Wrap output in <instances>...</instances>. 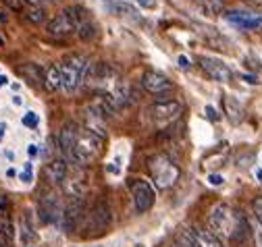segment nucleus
<instances>
[{
	"instance_id": "36",
	"label": "nucleus",
	"mask_w": 262,
	"mask_h": 247,
	"mask_svg": "<svg viewBox=\"0 0 262 247\" xmlns=\"http://www.w3.org/2000/svg\"><path fill=\"white\" fill-rule=\"evenodd\" d=\"M27 154H29L31 158H34V156H38V145H34V143H31V145L27 147Z\"/></svg>"
},
{
	"instance_id": "20",
	"label": "nucleus",
	"mask_w": 262,
	"mask_h": 247,
	"mask_svg": "<svg viewBox=\"0 0 262 247\" xmlns=\"http://www.w3.org/2000/svg\"><path fill=\"white\" fill-rule=\"evenodd\" d=\"M19 229H21V243H23V245H29V243L36 241V231H34V225H31L29 210H25V212L21 214Z\"/></svg>"
},
{
	"instance_id": "15",
	"label": "nucleus",
	"mask_w": 262,
	"mask_h": 247,
	"mask_svg": "<svg viewBox=\"0 0 262 247\" xmlns=\"http://www.w3.org/2000/svg\"><path fill=\"white\" fill-rule=\"evenodd\" d=\"M104 5H106V9L113 13V15H117L119 19H125V21H134V23H138L140 21V11L131 5V3H125V0H104Z\"/></svg>"
},
{
	"instance_id": "43",
	"label": "nucleus",
	"mask_w": 262,
	"mask_h": 247,
	"mask_svg": "<svg viewBox=\"0 0 262 247\" xmlns=\"http://www.w3.org/2000/svg\"><path fill=\"white\" fill-rule=\"evenodd\" d=\"M0 46H3V40H0Z\"/></svg>"
},
{
	"instance_id": "8",
	"label": "nucleus",
	"mask_w": 262,
	"mask_h": 247,
	"mask_svg": "<svg viewBox=\"0 0 262 247\" xmlns=\"http://www.w3.org/2000/svg\"><path fill=\"white\" fill-rule=\"evenodd\" d=\"M83 214H85L83 197L69 195L67 204H64V208H62V220H60L62 229L67 231V233H73V231L79 227V223H81V218H83Z\"/></svg>"
},
{
	"instance_id": "41",
	"label": "nucleus",
	"mask_w": 262,
	"mask_h": 247,
	"mask_svg": "<svg viewBox=\"0 0 262 247\" xmlns=\"http://www.w3.org/2000/svg\"><path fill=\"white\" fill-rule=\"evenodd\" d=\"M7 83V77H0V85H5Z\"/></svg>"
},
{
	"instance_id": "23",
	"label": "nucleus",
	"mask_w": 262,
	"mask_h": 247,
	"mask_svg": "<svg viewBox=\"0 0 262 247\" xmlns=\"http://www.w3.org/2000/svg\"><path fill=\"white\" fill-rule=\"evenodd\" d=\"M195 241H198L200 247H221L219 237L210 231V229H191Z\"/></svg>"
},
{
	"instance_id": "7",
	"label": "nucleus",
	"mask_w": 262,
	"mask_h": 247,
	"mask_svg": "<svg viewBox=\"0 0 262 247\" xmlns=\"http://www.w3.org/2000/svg\"><path fill=\"white\" fill-rule=\"evenodd\" d=\"M111 208L106 202H98L94 204V208L90 212H85V220H83V229L88 233H104L111 227Z\"/></svg>"
},
{
	"instance_id": "27",
	"label": "nucleus",
	"mask_w": 262,
	"mask_h": 247,
	"mask_svg": "<svg viewBox=\"0 0 262 247\" xmlns=\"http://www.w3.org/2000/svg\"><path fill=\"white\" fill-rule=\"evenodd\" d=\"M25 19L31 21V23H42V21L46 19V13H44V9H40V7H31V9L25 13Z\"/></svg>"
},
{
	"instance_id": "21",
	"label": "nucleus",
	"mask_w": 262,
	"mask_h": 247,
	"mask_svg": "<svg viewBox=\"0 0 262 247\" xmlns=\"http://www.w3.org/2000/svg\"><path fill=\"white\" fill-rule=\"evenodd\" d=\"M44 87L48 91H58L60 89V65L44 67Z\"/></svg>"
},
{
	"instance_id": "2",
	"label": "nucleus",
	"mask_w": 262,
	"mask_h": 247,
	"mask_svg": "<svg viewBox=\"0 0 262 247\" xmlns=\"http://www.w3.org/2000/svg\"><path fill=\"white\" fill-rule=\"evenodd\" d=\"M123 81V75L111 63H90L83 83H88L96 91H102V94H113Z\"/></svg>"
},
{
	"instance_id": "26",
	"label": "nucleus",
	"mask_w": 262,
	"mask_h": 247,
	"mask_svg": "<svg viewBox=\"0 0 262 247\" xmlns=\"http://www.w3.org/2000/svg\"><path fill=\"white\" fill-rule=\"evenodd\" d=\"M173 247H200V245H198V241H195L191 229H179L177 235H175Z\"/></svg>"
},
{
	"instance_id": "24",
	"label": "nucleus",
	"mask_w": 262,
	"mask_h": 247,
	"mask_svg": "<svg viewBox=\"0 0 262 247\" xmlns=\"http://www.w3.org/2000/svg\"><path fill=\"white\" fill-rule=\"evenodd\" d=\"M67 189H69V195L83 197V193L90 189V181H88V177H79V175H75L71 181H67Z\"/></svg>"
},
{
	"instance_id": "1",
	"label": "nucleus",
	"mask_w": 262,
	"mask_h": 247,
	"mask_svg": "<svg viewBox=\"0 0 262 247\" xmlns=\"http://www.w3.org/2000/svg\"><path fill=\"white\" fill-rule=\"evenodd\" d=\"M208 229L225 241H233L244 233V220L227 204H216L208 216Z\"/></svg>"
},
{
	"instance_id": "25",
	"label": "nucleus",
	"mask_w": 262,
	"mask_h": 247,
	"mask_svg": "<svg viewBox=\"0 0 262 247\" xmlns=\"http://www.w3.org/2000/svg\"><path fill=\"white\" fill-rule=\"evenodd\" d=\"M198 7L208 17H214V15L225 13V3H223V0H198Z\"/></svg>"
},
{
	"instance_id": "37",
	"label": "nucleus",
	"mask_w": 262,
	"mask_h": 247,
	"mask_svg": "<svg viewBox=\"0 0 262 247\" xmlns=\"http://www.w3.org/2000/svg\"><path fill=\"white\" fill-rule=\"evenodd\" d=\"M29 5H34V7H40V5H46V3H52V0H27Z\"/></svg>"
},
{
	"instance_id": "5",
	"label": "nucleus",
	"mask_w": 262,
	"mask_h": 247,
	"mask_svg": "<svg viewBox=\"0 0 262 247\" xmlns=\"http://www.w3.org/2000/svg\"><path fill=\"white\" fill-rule=\"evenodd\" d=\"M150 175H152V181L156 183V187L169 189L179 179V166L165 154H158V156L150 160Z\"/></svg>"
},
{
	"instance_id": "31",
	"label": "nucleus",
	"mask_w": 262,
	"mask_h": 247,
	"mask_svg": "<svg viewBox=\"0 0 262 247\" xmlns=\"http://www.w3.org/2000/svg\"><path fill=\"white\" fill-rule=\"evenodd\" d=\"M206 116H208L210 120H214V122L219 120V114H216V110H214L212 106H206Z\"/></svg>"
},
{
	"instance_id": "40",
	"label": "nucleus",
	"mask_w": 262,
	"mask_h": 247,
	"mask_svg": "<svg viewBox=\"0 0 262 247\" xmlns=\"http://www.w3.org/2000/svg\"><path fill=\"white\" fill-rule=\"evenodd\" d=\"M5 137V125H0V139Z\"/></svg>"
},
{
	"instance_id": "34",
	"label": "nucleus",
	"mask_w": 262,
	"mask_h": 247,
	"mask_svg": "<svg viewBox=\"0 0 262 247\" xmlns=\"http://www.w3.org/2000/svg\"><path fill=\"white\" fill-rule=\"evenodd\" d=\"M136 3L140 5V7H146V9H152L156 3H154V0H136Z\"/></svg>"
},
{
	"instance_id": "38",
	"label": "nucleus",
	"mask_w": 262,
	"mask_h": 247,
	"mask_svg": "<svg viewBox=\"0 0 262 247\" xmlns=\"http://www.w3.org/2000/svg\"><path fill=\"white\" fill-rule=\"evenodd\" d=\"M179 65H181L183 69H187V67H189V63H187V58H185V56H179Z\"/></svg>"
},
{
	"instance_id": "11",
	"label": "nucleus",
	"mask_w": 262,
	"mask_h": 247,
	"mask_svg": "<svg viewBox=\"0 0 262 247\" xmlns=\"http://www.w3.org/2000/svg\"><path fill=\"white\" fill-rule=\"evenodd\" d=\"M62 200L56 195V193H48L40 200V216L42 220L48 223V225H56L62 220Z\"/></svg>"
},
{
	"instance_id": "29",
	"label": "nucleus",
	"mask_w": 262,
	"mask_h": 247,
	"mask_svg": "<svg viewBox=\"0 0 262 247\" xmlns=\"http://www.w3.org/2000/svg\"><path fill=\"white\" fill-rule=\"evenodd\" d=\"M38 122H40V118H38L36 112H25V114H23V125H25V127L34 129V127H38Z\"/></svg>"
},
{
	"instance_id": "14",
	"label": "nucleus",
	"mask_w": 262,
	"mask_h": 247,
	"mask_svg": "<svg viewBox=\"0 0 262 247\" xmlns=\"http://www.w3.org/2000/svg\"><path fill=\"white\" fill-rule=\"evenodd\" d=\"M225 19L239 29H256L262 25V15H256L250 11H229Z\"/></svg>"
},
{
	"instance_id": "17",
	"label": "nucleus",
	"mask_w": 262,
	"mask_h": 247,
	"mask_svg": "<svg viewBox=\"0 0 262 247\" xmlns=\"http://www.w3.org/2000/svg\"><path fill=\"white\" fill-rule=\"evenodd\" d=\"M83 129H88L90 133L104 139L106 137V118H102L98 112H94L90 106H85V110H83Z\"/></svg>"
},
{
	"instance_id": "42",
	"label": "nucleus",
	"mask_w": 262,
	"mask_h": 247,
	"mask_svg": "<svg viewBox=\"0 0 262 247\" xmlns=\"http://www.w3.org/2000/svg\"><path fill=\"white\" fill-rule=\"evenodd\" d=\"M254 3H262V0H254Z\"/></svg>"
},
{
	"instance_id": "13",
	"label": "nucleus",
	"mask_w": 262,
	"mask_h": 247,
	"mask_svg": "<svg viewBox=\"0 0 262 247\" xmlns=\"http://www.w3.org/2000/svg\"><path fill=\"white\" fill-rule=\"evenodd\" d=\"M142 81H144V87L150 91V94H156V96L173 89V81L167 75L158 73V71H146Z\"/></svg>"
},
{
	"instance_id": "30",
	"label": "nucleus",
	"mask_w": 262,
	"mask_h": 247,
	"mask_svg": "<svg viewBox=\"0 0 262 247\" xmlns=\"http://www.w3.org/2000/svg\"><path fill=\"white\" fill-rule=\"evenodd\" d=\"M252 210H254V218L262 225V197H256L252 202Z\"/></svg>"
},
{
	"instance_id": "28",
	"label": "nucleus",
	"mask_w": 262,
	"mask_h": 247,
	"mask_svg": "<svg viewBox=\"0 0 262 247\" xmlns=\"http://www.w3.org/2000/svg\"><path fill=\"white\" fill-rule=\"evenodd\" d=\"M250 229H252L254 245H256V247H262V225H260L256 218H252V220H250Z\"/></svg>"
},
{
	"instance_id": "16",
	"label": "nucleus",
	"mask_w": 262,
	"mask_h": 247,
	"mask_svg": "<svg viewBox=\"0 0 262 247\" xmlns=\"http://www.w3.org/2000/svg\"><path fill=\"white\" fill-rule=\"evenodd\" d=\"M77 137H79V127L75 125V122H64L60 133H58V147L64 154V158L73 152V147L77 143Z\"/></svg>"
},
{
	"instance_id": "22",
	"label": "nucleus",
	"mask_w": 262,
	"mask_h": 247,
	"mask_svg": "<svg viewBox=\"0 0 262 247\" xmlns=\"http://www.w3.org/2000/svg\"><path fill=\"white\" fill-rule=\"evenodd\" d=\"M223 104H225V112H227V116H229V120H231V122H239L244 118V106L239 104L237 98L225 96Z\"/></svg>"
},
{
	"instance_id": "4",
	"label": "nucleus",
	"mask_w": 262,
	"mask_h": 247,
	"mask_svg": "<svg viewBox=\"0 0 262 247\" xmlns=\"http://www.w3.org/2000/svg\"><path fill=\"white\" fill-rule=\"evenodd\" d=\"M102 152V139L90 133L88 129H79V137H77V143L73 147V152L67 156V162L75 164L77 168H85L90 166Z\"/></svg>"
},
{
	"instance_id": "3",
	"label": "nucleus",
	"mask_w": 262,
	"mask_h": 247,
	"mask_svg": "<svg viewBox=\"0 0 262 247\" xmlns=\"http://www.w3.org/2000/svg\"><path fill=\"white\" fill-rule=\"evenodd\" d=\"M88 67H90V60L83 54L64 56V60L60 63V89H64L67 94H75L85 81Z\"/></svg>"
},
{
	"instance_id": "32",
	"label": "nucleus",
	"mask_w": 262,
	"mask_h": 247,
	"mask_svg": "<svg viewBox=\"0 0 262 247\" xmlns=\"http://www.w3.org/2000/svg\"><path fill=\"white\" fill-rule=\"evenodd\" d=\"M29 179H31V164H25V170L21 172V181H25V183H27Z\"/></svg>"
},
{
	"instance_id": "9",
	"label": "nucleus",
	"mask_w": 262,
	"mask_h": 247,
	"mask_svg": "<svg viewBox=\"0 0 262 247\" xmlns=\"http://www.w3.org/2000/svg\"><path fill=\"white\" fill-rule=\"evenodd\" d=\"M198 65H200V69L210 77V79H214V81H221V83H227V81H231V77H233V71L229 69L223 60H219V58H214V56H204V54H200L198 56Z\"/></svg>"
},
{
	"instance_id": "35",
	"label": "nucleus",
	"mask_w": 262,
	"mask_h": 247,
	"mask_svg": "<svg viewBox=\"0 0 262 247\" xmlns=\"http://www.w3.org/2000/svg\"><path fill=\"white\" fill-rule=\"evenodd\" d=\"M5 3H7L11 9H15V11H19V9H21V0H5Z\"/></svg>"
},
{
	"instance_id": "6",
	"label": "nucleus",
	"mask_w": 262,
	"mask_h": 247,
	"mask_svg": "<svg viewBox=\"0 0 262 247\" xmlns=\"http://www.w3.org/2000/svg\"><path fill=\"white\" fill-rule=\"evenodd\" d=\"M181 110H183V106L177 100H158L146 108V114L156 127H167L173 120L179 118Z\"/></svg>"
},
{
	"instance_id": "19",
	"label": "nucleus",
	"mask_w": 262,
	"mask_h": 247,
	"mask_svg": "<svg viewBox=\"0 0 262 247\" xmlns=\"http://www.w3.org/2000/svg\"><path fill=\"white\" fill-rule=\"evenodd\" d=\"M21 77L31 85V87H44V69L36 63H27L19 67Z\"/></svg>"
},
{
	"instance_id": "18",
	"label": "nucleus",
	"mask_w": 262,
	"mask_h": 247,
	"mask_svg": "<svg viewBox=\"0 0 262 247\" xmlns=\"http://www.w3.org/2000/svg\"><path fill=\"white\" fill-rule=\"evenodd\" d=\"M67 160H62V158H54L46 164L44 168V177L50 185H62L64 181H67Z\"/></svg>"
},
{
	"instance_id": "10",
	"label": "nucleus",
	"mask_w": 262,
	"mask_h": 247,
	"mask_svg": "<svg viewBox=\"0 0 262 247\" xmlns=\"http://www.w3.org/2000/svg\"><path fill=\"white\" fill-rule=\"evenodd\" d=\"M131 195H134V204H136L138 212H148L156 202L154 187L148 181H142V179L134 181V185H131Z\"/></svg>"
},
{
	"instance_id": "39",
	"label": "nucleus",
	"mask_w": 262,
	"mask_h": 247,
	"mask_svg": "<svg viewBox=\"0 0 262 247\" xmlns=\"http://www.w3.org/2000/svg\"><path fill=\"white\" fill-rule=\"evenodd\" d=\"M256 179L262 183V168H258V170H256Z\"/></svg>"
},
{
	"instance_id": "12",
	"label": "nucleus",
	"mask_w": 262,
	"mask_h": 247,
	"mask_svg": "<svg viewBox=\"0 0 262 247\" xmlns=\"http://www.w3.org/2000/svg\"><path fill=\"white\" fill-rule=\"evenodd\" d=\"M46 32L50 38H69L73 32H77V29H75V23L71 21V17L67 15V11H62L48 21Z\"/></svg>"
},
{
	"instance_id": "33",
	"label": "nucleus",
	"mask_w": 262,
	"mask_h": 247,
	"mask_svg": "<svg viewBox=\"0 0 262 247\" xmlns=\"http://www.w3.org/2000/svg\"><path fill=\"white\" fill-rule=\"evenodd\" d=\"M208 181H210V185H223V181H225V179H223L221 175H210V177H208Z\"/></svg>"
}]
</instances>
